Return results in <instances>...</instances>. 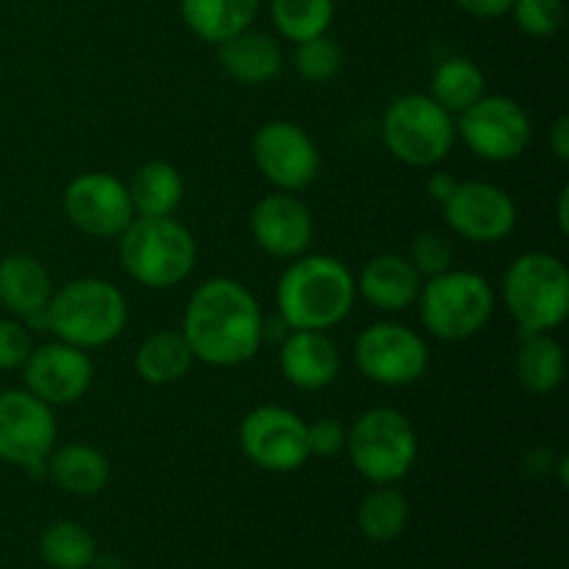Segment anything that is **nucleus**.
Segmentation results:
<instances>
[{
  "label": "nucleus",
  "instance_id": "nucleus-1",
  "mask_svg": "<svg viewBox=\"0 0 569 569\" xmlns=\"http://www.w3.org/2000/svg\"><path fill=\"white\" fill-rule=\"evenodd\" d=\"M181 333L194 359L214 367L242 365L261 345L259 303L242 283L211 278L194 289Z\"/></svg>",
  "mask_w": 569,
  "mask_h": 569
},
{
  "label": "nucleus",
  "instance_id": "nucleus-2",
  "mask_svg": "<svg viewBox=\"0 0 569 569\" xmlns=\"http://www.w3.org/2000/svg\"><path fill=\"white\" fill-rule=\"evenodd\" d=\"M356 281L331 256H306L278 283V311L292 331H328L350 315Z\"/></svg>",
  "mask_w": 569,
  "mask_h": 569
},
{
  "label": "nucleus",
  "instance_id": "nucleus-3",
  "mask_svg": "<svg viewBox=\"0 0 569 569\" xmlns=\"http://www.w3.org/2000/svg\"><path fill=\"white\" fill-rule=\"evenodd\" d=\"M128 322V303L120 289L100 278L70 281L53 292L44 309V328L61 342L81 350L114 342Z\"/></svg>",
  "mask_w": 569,
  "mask_h": 569
},
{
  "label": "nucleus",
  "instance_id": "nucleus-4",
  "mask_svg": "<svg viewBox=\"0 0 569 569\" xmlns=\"http://www.w3.org/2000/svg\"><path fill=\"white\" fill-rule=\"evenodd\" d=\"M120 237L122 270L142 287H178L194 270L192 233L172 217H139Z\"/></svg>",
  "mask_w": 569,
  "mask_h": 569
},
{
  "label": "nucleus",
  "instance_id": "nucleus-5",
  "mask_svg": "<svg viewBox=\"0 0 569 569\" xmlns=\"http://www.w3.org/2000/svg\"><path fill=\"white\" fill-rule=\"evenodd\" d=\"M503 300L522 333H550L569 315V270L556 256L533 250L511 261Z\"/></svg>",
  "mask_w": 569,
  "mask_h": 569
},
{
  "label": "nucleus",
  "instance_id": "nucleus-6",
  "mask_svg": "<svg viewBox=\"0 0 569 569\" xmlns=\"http://www.w3.org/2000/svg\"><path fill=\"white\" fill-rule=\"evenodd\" d=\"M420 320L433 337L461 342L483 331L495 309L492 287L470 270H448L420 289Z\"/></svg>",
  "mask_w": 569,
  "mask_h": 569
},
{
  "label": "nucleus",
  "instance_id": "nucleus-7",
  "mask_svg": "<svg viewBox=\"0 0 569 569\" xmlns=\"http://www.w3.org/2000/svg\"><path fill=\"white\" fill-rule=\"evenodd\" d=\"M350 461L370 483H395L409 476L417 459V433L409 417L395 409L365 411L345 439Z\"/></svg>",
  "mask_w": 569,
  "mask_h": 569
},
{
  "label": "nucleus",
  "instance_id": "nucleus-8",
  "mask_svg": "<svg viewBox=\"0 0 569 569\" xmlns=\"http://www.w3.org/2000/svg\"><path fill=\"white\" fill-rule=\"evenodd\" d=\"M383 142L395 159L411 167H433L450 153L453 117L428 94H403L383 114Z\"/></svg>",
  "mask_w": 569,
  "mask_h": 569
},
{
  "label": "nucleus",
  "instance_id": "nucleus-9",
  "mask_svg": "<svg viewBox=\"0 0 569 569\" xmlns=\"http://www.w3.org/2000/svg\"><path fill=\"white\" fill-rule=\"evenodd\" d=\"M242 450L267 472H295L311 459L309 422L283 406H259L239 428Z\"/></svg>",
  "mask_w": 569,
  "mask_h": 569
},
{
  "label": "nucleus",
  "instance_id": "nucleus-10",
  "mask_svg": "<svg viewBox=\"0 0 569 569\" xmlns=\"http://www.w3.org/2000/svg\"><path fill=\"white\" fill-rule=\"evenodd\" d=\"M56 448V417L37 395L0 392V459L39 470Z\"/></svg>",
  "mask_w": 569,
  "mask_h": 569
},
{
  "label": "nucleus",
  "instance_id": "nucleus-11",
  "mask_svg": "<svg viewBox=\"0 0 569 569\" xmlns=\"http://www.w3.org/2000/svg\"><path fill=\"white\" fill-rule=\"evenodd\" d=\"M459 133L467 148L487 161H511L526 153L531 142V120L517 100L483 94L461 111Z\"/></svg>",
  "mask_w": 569,
  "mask_h": 569
},
{
  "label": "nucleus",
  "instance_id": "nucleus-12",
  "mask_svg": "<svg viewBox=\"0 0 569 569\" xmlns=\"http://www.w3.org/2000/svg\"><path fill=\"white\" fill-rule=\"evenodd\" d=\"M356 367L383 387H406L426 376L428 348L398 322H378L356 339Z\"/></svg>",
  "mask_w": 569,
  "mask_h": 569
},
{
  "label": "nucleus",
  "instance_id": "nucleus-13",
  "mask_svg": "<svg viewBox=\"0 0 569 569\" xmlns=\"http://www.w3.org/2000/svg\"><path fill=\"white\" fill-rule=\"evenodd\" d=\"M253 159L270 183L283 192L306 189L320 172L315 139L289 120H272L253 137Z\"/></svg>",
  "mask_w": 569,
  "mask_h": 569
},
{
  "label": "nucleus",
  "instance_id": "nucleus-14",
  "mask_svg": "<svg viewBox=\"0 0 569 569\" xmlns=\"http://www.w3.org/2000/svg\"><path fill=\"white\" fill-rule=\"evenodd\" d=\"M64 211L72 226L89 237H120L133 220L128 187L109 172H83L67 187Z\"/></svg>",
  "mask_w": 569,
  "mask_h": 569
},
{
  "label": "nucleus",
  "instance_id": "nucleus-15",
  "mask_svg": "<svg viewBox=\"0 0 569 569\" xmlns=\"http://www.w3.org/2000/svg\"><path fill=\"white\" fill-rule=\"evenodd\" d=\"M445 220L470 242L492 244L509 237L517 226V206L509 192L487 181H459L445 200Z\"/></svg>",
  "mask_w": 569,
  "mask_h": 569
},
{
  "label": "nucleus",
  "instance_id": "nucleus-16",
  "mask_svg": "<svg viewBox=\"0 0 569 569\" xmlns=\"http://www.w3.org/2000/svg\"><path fill=\"white\" fill-rule=\"evenodd\" d=\"M28 392L48 406H64L83 398L92 383V361L81 348L67 342H50L31 350L26 365Z\"/></svg>",
  "mask_w": 569,
  "mask_h": 569
},
{
  "label": "nucleus",
  "instance_id": "nucleus-17",
  "mask_svg": "<svg viewBox=\"0 0 569 569\" xmlns=\"http://www.w3.org/2000/svg\"><path fill=\"white\" fill-rule=\"evenodd\" d=\"M250 231L261 250L278 259H298L315 237V220L295 194H267L250 217Z\"/></svg>",
  "mask_w": 569,
  "mask_h": 569
},
{
  "label": "nucleus",
  "instance_id": "nucleus-18",
  "mask_svg": "<svg viewBox=\"0 0 569 569\" xmlns=\"http://www.w3.org/2000/svg\"><path fill=\"white\" fill-rule=\"evenodd\" d=\"M342 356L326 331H295L281 348V370L292 387L317 392L339 376Z\"/></svg>",
  "mask_w": 569,
  "mask_h": 569
},
{
  "label": "nucleus",
  "instance_id": "nucleus-19",
  "mask_svg": "<svg viewBox=\"0 0 569 569\" xmlns=\"http://www.w3.org/2000/svg\"><path fill=\"white\" fill-rule=\"evenodd\" d=\"M422 276L411 267L409 259L395 253L376 256L370 264L361 270L356 281V292L370 306L381 311H403L420 298Z\"/></svg>",
  "mask_w": 569,
  "mask_h": 569
},
{
  "label": "nucleus",
  "instance_id": "nucleus-20",
  "mask_svg": "<svg viewBox=\"0 0 569 569\" xmlns=\"http://www.w3.org/2000/svg\"><path fill=\"white\" fill-rule=\"evenodd\" d=\"M53 298L48 270L33 256H9L0 261V300L17 317L44 326V309Z\"/></svg>",
  "mask_w": 569,
  "mask_h": 569
},
{
  "label": "nucleus",
  "instance_id": "nucleus-21",
  "mask_svg": "<svg viewBox=\"0 0 569 569\" xmlns=\"http://www.w3.org/2000/svg\"><path fill=\"white\" fill-rule=\"evenodd\" d=\"M220 64L233 81L259 87L281 72V50L267 33L244 28L237 37L220 42Z\"/></svg>",
  "mask_w": 569,
  "mask_h": 569
},
{
  "label": "nucleus",
  "instance_id": "nucleus-22",
  "mask_svg": "<svg viewBox=\"0 0 569 569\" xmlns=\"http://www.w3.org/2000/svg\"><path fill=\"white\" fill-rule=\"evenodd\" d=\"M261 0H181V14L203 42L220 44L253 26Z\"/></svg>",
  "mask_w": 569,
  "mask_h": 569
},
{
  "label": "nucleus",
  "instance_id": "nucleus-23",
  "mask_svg": "<svg viewBox=\"0 0 569 569\" xmlns=\"http://www.w3.org/2000/svg\"><path fill=\"white\" fill-rule=\"evenodd\" d=\"M44 465H48L50 478L64 492L81 495V498L98 495L109 483V461L98 448H89V445H64L53 450Z\"/></svg>",
  "mask_w": 569,
  "mask_h": 569
},
{
  "label": "nucleus",
  "instance_id": "nucleus-24",
  "mask_svg": "<svg viewBox=\"0 0 569 569\" xmlns=\"http://www.w3.org/2000/svg\"><path fill=\"white\" fill-rule=\"evenodd\" d=\"M133 214L170 217L183 198V181L178 170L167 161H150L133 172L128 183Z\"/></svg>",
  "mask_w": 569,
  "mask_h": 569
},
{
  "label": "nucleus",
  "instance_id": "nucleus-25",
  "mask_svg": "<svg viewBox=\"0 0 569 569\" xmlns=\"http://www.w3.org/2000/svg\"><path fill=\"white\" fill-rule=\"evenodd\" d=\"M567 372L565 350L550 333H528L517 353V376L533 395H550L561 387Z\"/></svg>",
  "mask_w": 569,
  "mask_h": 569
},
{
  "label": "nucleus",
  "instance_id": "nucleus-26",
  "mask_svg": "<svg viewBox=\"0 0 569 569\" xmlns=\"http://www.w3.org/2000/svg\"><path fill=\"white\" fill-rule=\"evenodd\" d=\"M194 356L183 333L156 331L139 345L137 372L148 383H172L181 381L192 367Z\"/></svg>",
  "mask_w": 569,
  "mask_h": 569
},
{
  "label": "nucleus",
  "instance_id": "nucleus-27",
  "mask_svg": "<svg viewBox=\"0 0 569 569\" xmlns=\"http://www.w3.org/2000/svg\"><path fill=\"white\" fill-rule=\"evenodd\" d=\"M406 522H409V500L392 483H383L361 500L359 528L372 542H392L403 533Z\"/></svg>",
  "mask_w": 569,
  "mask_h": 569
},
{
  "label": "nucleus",
  "instance_id": "nucleus-28",
  "mask_svg": "<svg viewBox=\"0 0 569 569\" xmlns=\"http://www.w3.org/2000/svg\"><path fill=\"white\" fill-rule=\"evenodd\" d=\"M433 100H437L442 109H448L450 114H461L465 109H470L476 100L483 98V89H487V78H483L481 67L472 64L470 59H448L445 64H439V70L433 72Z\"/></svg>",
  "mask_w": 569,
  "mask_h": 569
},
{
  "label": "nucleus",
  "instance_id": "nucleus-29",
  "mask_svg": "<svg viewBox=\"0 0 569 569\" xmlns=\"http://www.w3.org/2000/svg\"><path fill=\"white\" fill-rule=\"evenodd\" d=\"M94 537L78 522H53L39 537V553L53 569H87L94 561Z\"/></svg>",
  "mask_w": 569,
  "mask_h": 569
},
{
  "label": "nucleus",
  "instance_id": "nucleus-30",
  "mask_svg": "<svg viewBox=\"0 0 569 569\" xmlns=\"http://www.w3.org/2000/svg\"><path fill=\"white\" fill-rule=\"evenodd\" d=\"M331 17L333 0H272V22L295 44L322 37Z\"/></svg>",
  "mask_w": 569,
  "mask_h": 569
},
{
  "label": "nucleus",
  "instance_id": "nucleus-31",
  "mask_svg": "<svg viewBox=\"0 0 569 569\" xmlns=\"http://www.w3.org/2000/svg\"><path fill=\"white\" fill-rule=\"evenodd\" d=\"M295 67H298V72L306 81L326 83L342 67V48L333 39H328L326 33L315 39H306L295 50Z\"/></svg>",
  "mask_w": 569,
  "mask_h": 569
},
{
  "label": "nucleus",
  "instance_id": "nucleus-32",
  "mask_svg": "<svg viewBox=\"0 0 569 569\" xmlns=\"http://www.w3.org/2000/svg\"><path fill=\"white\" fill-rule=\"evenodd\" d=\"M515 20L528 37L548 39L565 22V3L561 0H515L511 6Z\"/></svg>",
  "mask_w": 569,
  "mask_h": 569
},
{
  "label": "nucleus",
  "instance_id": "nucleus-33",
  "mask_svg": "<svg viewBox=\"0 0 569 569\" xmlns=\"http://www.w3.org/2000/svg\"><path fill=\"white\" fill-rule=\"evenodd\" d=\"M411 267H415L420 276H442L453 264V244L448 237L437 231H426L415 239L411 244Z\"/></svg>",
  "mask_w": 569,
  "mask_h": 569
},
{
  "label": "nucleus",
  "instance_id": "nucleus-34",
  "mask_svg": "<svg viewBox=\"0 0 569 569\" xmlns=\"http://www.w3.org/2000/svg\"><path fill=\"white\" fill-rule=\"evenodd\" d=\"M31 333L14 320H0V370H17L31 356Z\"/></svg>",
  "mask_w": 569,
  "mask_h": 569
},
{
  "label": "nucleus",
  "instance_id": "nucleus-35",
  "mask_svg": "<svg viewBox=\"0 0 569 569\" xmlns=\"http://www.w3.org/2000/svg\"><path fill=\"white\" fill-rule=\"evenodd\" d=\"M345 439H348V433H345L342 422L331 420V417H322V420L309 426V453L331 459V456L342 453Z\"/></svg>",
  "mask_w": 569,
  "mask_h": 569
},
{
  "label": "nucleus",
  "instance_id": "nucleus-36",
  "mask_svg": "<svg viewBox=\"0 0 569 569\" xmlns=\"http://www.w3.org/2000/svg\"><path fill=\"white\" fill-rule=\"evenodd\" d=\"M465 11H470L472 17H481V20H495V17H503L506 11H511L515 0H456Z\"/></svg>",
  "mask_w": 569,
  "mask_h": 569
},
{
  "label": "nucleus",
  "instance_id": "nucleus-37",
  "mask_svg": "<svg viewBox=\"0 0 569 569\" xmlns=\"http://www.w3.org/2000/svg\"><path fill=\"white\" fill-rule=\"evenodd\" d=\"M550 148H553L556 159L569 161V117H559L550 131Z\"/></svg>",
  "mask_w": 569,
  "mask_h": 569
},
{
  "label": "nucleus",
  "instance_id": "nucleus-38",
  "mask_svg": "<svg viewBox=\"0 0 569 569\" xmlns=\"http://www.w3.org/2000/svg\"><path fill=\"white\" fill-rule=\"evenodd\" d=\"M456 187H459V181H456L450 172H433L431 181H428V192H431V198L439 200V203H445V200L453 194Z\"/></svg>",
  "mask_w": 569,
  "mask_h": 569
},
{
  "label": "nucleus",
  "instance_id": "nucleus-39",
  "mask_svg": "<svg viewBox=\"0 0 569 569\" xmlns=\"http://www.w3.org/2000/svg\"><path fill=\"white\" fill-rule=\"evenodd\" d=\"M567 203H569V189L565 187L559 194V226H561V233L569 231V217H567Z\"/></svg>",
  "mask_w": 569,
  "mask_h": 569
}]
</instances>
